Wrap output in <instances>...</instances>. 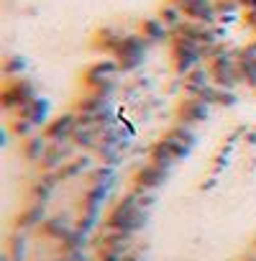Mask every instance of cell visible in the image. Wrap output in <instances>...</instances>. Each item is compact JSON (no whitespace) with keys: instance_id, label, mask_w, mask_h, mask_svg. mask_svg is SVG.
Instances as JSON below:
<instances>
[{"instance_id":"1","label":"cell","mask_w":256,"mask_h":261,"mask_svg":"<svg viewBox=\"0 0 256 261\" xmlns=\"http://www.w3.org/2000/svg\"><path fill=\"white\" fill-rule=\"evenodd\" d=\"M146 220H149V210H144V207H139L136 205V200H134V195L128 192L115 207H113V213H110V218H108V225L110 228H115V230H123V233H139L144 225H146Z\"/></svg>"},{"instance_id":"2","label":"cell","mask_w":256,"mask_h":261,"mask_svg":"<svg viewBox=\"0 0 256 261\" xmlns=\"http://www.w3.org/2000/svg\"><path fill=\"white\" fill-rule=\"evenodd\" d=\"M149 46H151V44H149L144 36H123V39L118 41V46L113 49L115 57H118V67L125 69V72L136 69V67L146 59V49H149Z\"/></svg>"},{"instance_id":"3","label":"cell","mask_w":256,"mask_h":261,"mask_svg":"<svg viewBox=\"0 0 256 261\" xmlns=\"http://www.w3.org/2000/svg\"><path fill=\"white\" fill-rule=\"evenodd\" d=\"M202 62V46L187 39H174V67L180 74H190Z\"/></svg>"},{"instance_id":"4","label":"cell","mask_w":256,"mask_h":261,"mask_svg":"<svg viewBox=\"0 0 256 261\" xmlns=\"http://www.w3.org/2000/svg\"><path fill=\"white\" fill-rule=\"evenodd\" d=\"M210 108L213 105H208L205 100H200V97H187L182 105H180V110H177V120L182 123V125H200V123H205L208 118H210Z\"/></svg>"},{"instance_id":"5","label":"cell","mask_w":256,"mask_h":261,"mask_svg":"<svg viewBox=\"0 0 256 261\" xmlns=\"http://www.w3.org/2000/svg\"><path fill=\"white\" fill-rule=\"evenodd\" d=\"M169 179V169L159 167L157 162H149L146 167H141L136 172V187H146V190H159L164 182Z\"/></svg>"},{"instance_id":"6","label":"cell","mask_w":256,"mask_h":261,"mask_svg":"<svg viewBox=\"0 0 256 261\" xmlns=\"http://www.w3.org/2000/svg\"><path fill=\"white\" fill-rule=\"evenodd\" d=\"M185 18L195 21V23H205V26H215L218 21V11L213 0H195L192 6L185 8Z\"/></svg>"},{"instance_id":"7","label":"cell","mask_w":256,"mask_h":261,"mask_svg":"<svg viewBox=\"0 0 256 261\" xmlns=\"http://www.w3.org/2000/svg\"><path fill=\"white\" fill-rule=\"evenodd\" d=\"M74 128H77V115L67 113V115H59L57 120H52L46 125V136L52 141H67L74 136Z\"/></svg>"},{"instance_id":"8","label":"cell","mask_w":256,"mask_h":261,"mask_svg":"<svg viewBox=\"0 0 256 261\" xmlns=\"http://www.w3.org/2000/svg\"><path fill=\"white\" fill-rule=\"evenodd\" d=\"M118 69H120L118 62H113V59H103V62H97V64L90 67V72H87V82L95 85V87L108 85V82H115Z\"/></svg>"},{"instance_id":"9","label":"cell","mask_w":256,"mask_h":261,"mask_svg":"<svg viewBox=\"0 0 256 261\" xmlns=\"http://www.w3.org/2000/svg\"><path fill=\"white\" fill-rule=\"evenodd\" d=\"M97 246H100V248H110V251H120V253H131L134 236H131V233H123V230L110 228L108 233H103V236H100Z\"/></svg>"},{"instance_id":"10","label":"cell","mask_w":256,"mask_h":261,"mask_svg":"<svg viewBox=\"0 0 256 261\" xmlns=\"http://www.w3.org/2000/svg\"><path fill=\"white\" fill-rule=\"evenodd\" d=\"M69 156H72V151H69V144H67V141H54L52 146H46V151H44L41 162H44V167L54 169V167L64 164Z\"/></svg>"},{"instance_id":"11","label":"cell","mask_w":256,"mask_h":261,"mask_svg":"<svg viewBox=\"0 0 256 261\" xmlns=\"http://www.w3.org/2000/svg\"><path fill=\"white\" fill-rule=\"evenodd\" d=\"M169 29L159 21V18H146L144 23H141V36L149 41V44H159V41H164V39H169Z\"/></svg>"},{"instance_id":"12","label":"cell","mask_w":256,"mask_h":261,"mask_svg":"<svg viewBox=\"0 0 256 261\" xmlns=\"http://www.w3.org/2000/svg\"><path fill=\"white\" fill-rule=\"evenodd\" d=\"M169 31H174L177 26H182L185 23V11L177 6V3H167V6H162L159 8V16H157Z\"/></svg>"},{"instance_id":"13","label":"cell","mask_w":256,"mask_h":261,"mask_svg":"<svg viewBox=\"0 0 256 261\" xmlns=\"http://www.w3.org/2000/svg\"><path fill=\"white\" fill-rule=\"evenodd\" d=\"M210 80H213V72L210 69L195 67L190 74H185V87H187V92H192V90H200V87L210 85Z\"/></svg>"},{"instance_id":"14","label":"cell","mask_w":256,"mask_h":261,"mask_svg":"<svg viewBox=\"0 0 256 261\" xmlns=\"http://www.w3.org/2000/svg\"><path fill=\"white\" fill-rule=\"evenodd\" d=\"M21 115H23L26 120H31L34 128H36V125H41V123L46 120V102L36 97L34 102H29L26 108H21Z\"/></svg>"},{"instance_id":"15","label":"cell","mask_w":256,"mask_h":261,"mask_svg":"<svg viewBox=\"0 0 256 261\" xmlns=\"http://www.w3.org/2000/svg\"><path fill=\"white\" fill-rule=\"evenodd\" d=\"M167 136L169 139H177V141H182V144H187L190 149L197 144V134H195V130H192V125H174L172 130H167Z\"/></svg>"},{"instance_id":"16","label":"cell","mask_w":256,"mask_h":261,"mask_svg":"<svg viewBox=\"0 0 256 261\" xmlns=\"http://www.w3.org/2000/svg\"><path fill=\"white\" fill-rule=\"evenodd\" d=\"M85 169H90V159H77V162H72V164H67L64 169H62V179H72V177H77L80 172H85Z\"/></svg>"},{"instance_id":"17","label":"cell","mask_w":256,"mask_h":261,"mask_svg":"<svg viewBox=\"0 0 256 261\" xmlns=\"http://www.w3.org/2000/svg\"><path fill=\"white\" fill-rule=\"evenodd\" d=\"M44 151H46V141L41 139V136H31L29 139V144H26V154L31 156V159H41L44 156Z\"/></svg>"},{"instance_id":"18","label":"cell","mask_w":256,"mask_h":261,"mask_svg":"<svg viewBox=\"0 0 256 261\" xmlns=\"http://www.w3.org/2000/svg\"><path fill=\"white\" fill-rule=\"evenodd\" d=\"M238 0H220V3H215V11H218V18L220 16H233L238 11Z\"/></svg>"},{"instance_id":"19","label":"cell","mask_w":256,"mask_h":261,"mask_svg":"<svg viewBox=\"0 0 256 261\" xmlns=\"http://www.w3.org/2000/svg\"><path fill=\"white\" fill-rule=\"evenodd\" d=\"M238 102V95H236V90H223V87H218V102L215 105H236Z\"/></svg>"},{"instance_id":"20","label":"cell","mask_w":256,"mask_h":261,"mask_svg":"<svg viewBox=\"0 0 256 261\" xmlns=\"http://www.w3.org/2000/svg\"><path fill=\"white\" fill-rule=\"evenodd\" d=\"M172 3H177V6H180V8L185 11L187 6H192V3H195V0H172Z\"/></svg>"},{"instance_id":"21","label":"cell","mask_w":256,"mask_h":261,"mask_svg":"<svg viewBox=\"0 0 256 261\" xmlns=\"http://www.w3.org/2000/svg\"><path fill=\"white\" fill-rule=\"evenodd\" d=\"M238 3H241V6H248V0H238Z\"/></svg>"}]
</instances>
